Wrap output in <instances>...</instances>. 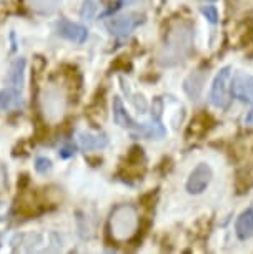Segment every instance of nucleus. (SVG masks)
I'll list each match as a JSON object with an SVG mask.
<instances>
[{"label":"nucleus","mask_w":253,"mask_h":254,"mask_svg":"<svg viewBox=\"0 0 253 254\" xmlns=\"http://www.w3.org/2000/svg\"><path fill=\"white\" fill-rule=\"evenodd\" d=\"M25 65L27 62L25 59H17L13 64L10 65V70L7 73V85L8 88L15 90V92H20L22 93V88H23V71H25Z\"/></svg>","instance_id":"10"},{"label":"nucleus","mask_w":253,"mask_h":254,"mask_svg":"<svg viewBox=\"0 0 253 254\" xmlns=\"http://www.w3.org/2000/svg\"><path fill=\"white\" fill-rule=\"evenodd\" d=\"M253 186V158L247 165H243L237 173V190L238 193H243Z\"/></svg>","instance_id":"13"},{"label":"nucleus","mask_w":253,"mask_h":254,"mask_svg":"<svg viewBox=\"0 0 253 254\" xmlns=\"http://www.w3.org/2000/svg\"><path fill=\"white\" fill-rule=\"evenodd\" d=\"M7 185V175H5V170H3V166L0 165V191L5 188Z\"/></svg>","instance_id":"22"},{"label":"nucleus","mask_w":253,"mask_h":254,"mask_svg":"<svg viewBox=\"0 0 253 254\" xmlns=\"http://www.w3.org/2000/svg\"><path fill=\"white\" fill-rule=\"evenodd\" d=\"M138 213L135 206L132 204H120L112 211L110 219H108V229H110L112 238L118 243H125L135 236L138 231Z\"/></svg>","instance_id":"2"},{"label":"nucleus","mask_w":253,"mask_h":254,"mask_svg":"<svg viewBox=\"0 0 253 254\" xmlns=\"http://www.w3.org/2000/svg\"><path fill=\"white\" fill-rule=\"evenodd\" d=\"M122 88H123V92H125V93L128 95V97H130V102H132L133 105H135L138 112H140V113L145 112V110H147V102L143 100L142 95H140V97H138V95H133V93L130 92V88L127 87L125 80H122Z\"/></svg>","instance_id":"17"},{"label":"nucleus","mask_w":253,"mask_h":254,"mask_svg":"<svg viewBox=\"0 0 253 254\" xmlns=\"http://www.w3.org/2000/svg\"><path fill=\"white\" fill-rule=\"evenodd\" d=\"M113 120H115V123L118 127L125 128V130H130L133 133H137V135H142L145 138H157V140H160V138H164L167 133L165 128L159 123V120H155V123H152V125L137 123L135 120L125 112L122 100L118 97H113Z\"/></svg>","instance_id":"3"},{"label":"nucleus","mask_w":253,"mask_h":254,"mask_svg":"<svg viewBox=\"0 0 253 254\" xmlns=\"http://www.w3.org/2000/svg\"><path fill=\"white\" fill-rule=\"evenodd\" d=\"M57 28H59L60 37H64L70 42H75V44H84L88 37L87 27L80 25V23H74V22H69V20H60Z\"/></svg>","instance_id":"9"},{"label":"nucleus","mask_w":253,"mask_h":254,"mask_svg":"<svg viewBox=\"0 0 253 254\" xmlns=\"http://www.w3.org/2000/svg\"><path fill=\"white\" fill-rule=\"evenodd\" d=\"M22 107V93L12 88L0 92V110H10Z\"/></svg>","instance_id":"15"},{"label":"nucleus","mask_w":253,"mask_h":254,"mask_svg":"<svg viewBox=\"0 0 253 254\" xmlns=\"http://www.w3.org/2000/svg\"><path fill=\"white\" fill-rule=\"evenodd\" d=\"M75 155V146L74 145H65L60 148V156L62 158H70Z\"/></svg>","instance_id":"21"},{"label":"nucleus","mask_w":253,"mask_h":254,"mask_svg":"<svg viewBox=\"0 0 253 254\" xmlns=\"http://www.w3.org/2000/svg\"><path fill=\"white\" fill-rule=\"evenodd\" d=\"M235 231H237V236L240 238L242 241H247V239H250L253 236V209L243 211L240 216L237 218Z\"/></svg>","instance_id":"11"},{"label":"nucleus","mask_w":253,"mask_h":254,"mask_svg":"<svg viewBox=\"0 0 253 254\" xmlns=\"http://www.w3.org/2000/svg\"><path fill=\"white\" fill-rule=\"evenodd\" d=\"M40 112L47 123H59L67 112V95L57 85H47L40 93Z\"/></svg>","instance_id":"4"},{"label":"nucleus","mask_w":253,"mask_h":254,"mask_svg":"<svg viewBox=\"0 0 253 254\" xmlns=\"http://www.w3.org/2000/svg\"><path fill=\"white\" fill-rule=\"evenodd\" d=\"M33 10L40 13H52L59 5L60 0H30Z\"/></svg>","instance_id":"16"},{"label":"nucleus","mask_w":253,"mask_h":254,"mask_svg":"<svg viewBox=\"0 0 253 254\" xmlns=\"http://www.w3.org/2000/svg\"><path fill=\"white\" fill-rule=\"evenodd\" d=\"M143 22H145V17L140 15V13H127V15L113 17L110 20H107V28L110 30L112 35L125 38Z\"/></svg>","instance_id":"6"},{"label":"nucleus","mask_w":253,"mask_h":254,"mask_svg":"<svg viewBox=\"0 0 253 254\" xmlns=\"http://www.w3.org/2000/svg\"><path fill=\"white\" fill-rule=\"evenodd\" d=\"M212 180V168L207 163H200L195 170L190 173L187 181V191L190 194H200L207 190Z\"/></svg>","instance_id":"7"},{"label":"nucleus","mask_w":253,"mask_h":254,"mask_svg":"<svg viewBox=\"0 0 253 254\" xmlns=\"http://www.w3.org/2000/svg\"><path fill=\"white\" fill-rule=\"evenodd\" d=\"M232 68L230 66H223L218 71L213 80L212 92H210V102L217 108H227L228 102H230V95H228V81H230Z\"/></svg>","instance_id":"5"},{"label":"nucleus","mask_w":253,"mask_h":254,"mask_svg":"<svg viewBox=\"0 0 253 254\" xmlns=\"http://www.w3.org/2000/svg\"><path fill=\"white\" fill-rule=\"evenodd\" d=\"M203 81H205V73H192L185 80L183 83V88L187 95L192 100H198L200 93H202V88H203Z\"/></svg>","instance_id":"14"},{"label":"nucleus","mask_w":253,"mask_h":254,"mask_svg":"<svg viewBox=\"0 0 253 254\" xmlns=\"http://www.w3.org/2000/svg\"><path fill=\"white\" fill-rule=\"evenodd\" d=\"M202 13L205 17L208 18V22L210 23H217V20H218V12H217V8L215 7H202Z\"/></svg>","instance_id":"20"},{"label":"nucleus","mask_w":253,"mask_h":254,"mask_svg":"<svg viewBox=\"0 0 253 254\" xmlns=\"http://www.w3.org/2000/svg\"><path fill=\"white\" fill-rule=\"evenodd\" d=\"M193 49V27L187 22H178L167 33L159 52L162 66H175L187 59Z\"/></svg>","instance_id":"1"},{"label":"nucleus","mask_w":253,"mask_h":254,"mask_svg":"<svg viewBox=\"0 0 253 254\" xmlns=\"http://www.w3.org/2000/svg\"><path fill=\"white\" fill-rule=\"evenodd\" d=\"M97 10V5H95V0H85V5L82 10V17L85 20H90L93 17V12Z\"/></svg>","instance_id":"19"},{"label":"nucleus","mask_w":253,"mask_h":254,"mask_svg":"<svg viewBox=\"0 0 253 254\" xmlns=\"http://www.w3.org/2000/svg\"><path fill=\"white\" fill-rule=\"evenodd\" d=\"M35 170L39 171L40 175H47L52 170V161L47 160V158H37V160H35Z\"/></svg>","instance_id":"18"},{"label":"nucleus","mask_w":253,"mask_h":254,"mask_svg":"<svg viewBox=\"0 0 253 254\" xmlns=\"http://www.w3.org/2000/svg\"><path fill=\"white\" fill-rule=\"evenodd\" d=\"M232 95L240 102L253 107V76L237 73L232 81Z\"/></svg>","instance_id":"8"},{"label":"nucleus","mask_w":253,"mask_h":254,"mask_svg":"<svg viewBox=\"0 0 253 254\" xmlns=\"http://www.w3.org/2000/svg\"><path fill=\"white\" fill-rule=\"evenodd\" d=\"M79 141L80 146L84 148L85 151H92V150H102V148L107 146V136L102 135V133H88V131H80L79 133Z\"/></svg>","instance_id":"12"},{"label":"nucleus","mask_w":253,"mask_h":254,"mask_svg":"<svg viewBox=\"0 0 253 254\" xmlns=\"http://www.w3.org/2000/svg\"><path fill=\"white\" fill-rule=\"evenodd\" d=\"M132 2H133V0H120V2H118V5H117L115 8H113V10H110V12H115L117 8H120V7L127 5V3H132Z\"/></svg>","instance_id":"23"}]
</instances>
